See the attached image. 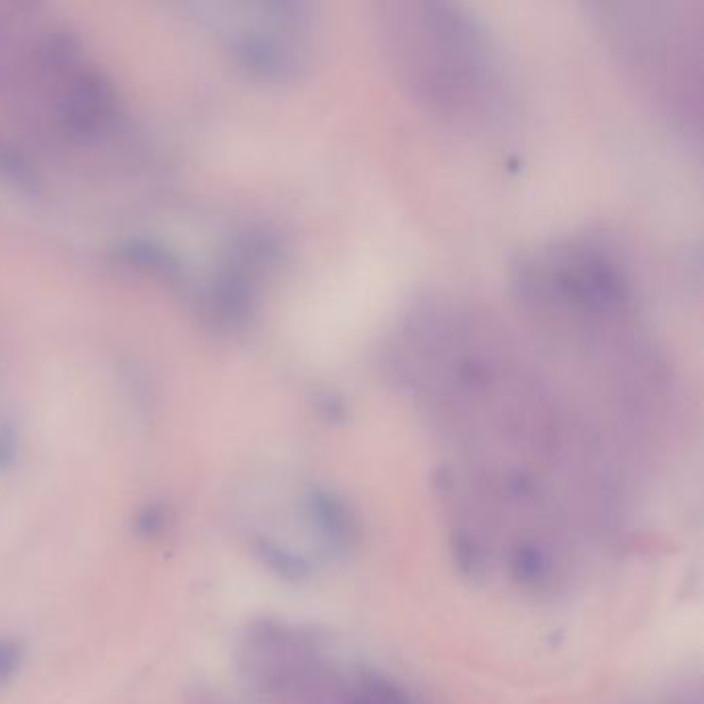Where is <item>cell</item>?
Returning a JSON list of instances; mask_svg holds the SVG:
<instances>
[{"instance_id": "obj_1", "label": "cell", "mask_w": 704, "mask_h": 704, "mask_svg": "<svg viewBox=\"0 0 704 704\" xmlns=\"http://www.w3.org/2000/svg\"><path fill=\"white\" fill-rule=\"evenodd\" d=\"M512 292L539 343L556 351L589 389L638 415L674 393L638 285L620 250L595 234H570L525 250L512 267Z\"/></svg>"}, {"instance_id": "obj_2", "label": "cell", "mask_w": 704, "mask_h": 704, "mask_svg": "<svg viewBox=\"0 0 704 704\" xmlns=\"http://www.w3.org/2000/svg\"><path fill=\"white\" fill-rule=\"evenodd\" d=\"M378 52L405 98L459 133H492L512 112L500 46L475 13L436 0L372 9Z\"/></svg>"}, {"instance_id": "obj_3", "label": "cell", "mask_w": 704, "mask_h": 704, "mask_svg": "<svg viewBox=\"0 0 704 704\" xmlns=\"http://www.w3.org/2000/svg\"><path fill=\"white\" fill-rule=\"evenodd\" d=\"M589 19L624 79L688 145L702 137L704 7L698 0L589 5Z\"/></svg>"}, {"instance_id": "obj_4", "label": "cell", "mask_w": 704, "mask_h": 704, "mask_svg": "<svg viewBox=\"0 0 704 704\" xmlns=\"http://www.w3.org/2000/svg\"><path fill=\"white\" fill-rule=\"evenodd\" d=\"M304 506L316 535L325 543L329 552L343 554L354 546V515H351V510L335 494L325 490H310Z\"/></svg>"}, {"instance_id": "obj_5", "label": "cell", "mask_w": 704, "mask_h": 704, "mask_svg": "<svg viewBox=\"0 0 704 704\" xmlns=\"http://www.w3.org/2000/svg\"><path fill=\"white\" fill-rule=\"evenodd\" d=\"M256 556L265 564V568H269L273 574H277L281 581L287 583H302L310 576V564L290 552L287 548H283L281 543L271 541V539H259L256 541Z\"/></svg>"}, {"instance_id": "obj_6", "label": "cell", "mask_w": 704, "mask_h": 704, "mask_svg": "<svg viewBox=\"0 0 704 704\" xmlns=\"http://www.w3.org/2000/svg\"><path fill=\"white\" fill-rule=\"evenodd\" d=\"M345 704H415L413 698L387 678L366 674Z\"/></svg>"}, {"instance_id": "obj_7", "label": "cell", "mask_w": 704, "mask_h": 704, "mask_svg": "<svg viewBox=\"0 0 704 704\" xmlns=\"http://www.w3.org/2000/svg\"><path fill=\"white\" fill-rule=\"evenodd\" d=\"M510 568L519 585L535 587L546 581V576L550 574V558L546 552L533 546V543H525V546H521L515 556H512Z\"/></svg>"}, {"instance_id": "obj_8", "label": "cell", "mask_w": 704, "mask_h": 704, "mask_svg": "<svg viewBox=\"0 0 704 704\" xmlns=\"http://www.w3.org/2000/svg\"><path fill=\"white\" fill-rule=\"evenodd\" d=\"M451 548L455 564L463 574L477 576L479 572H484V552L479 550L477 541L467 533H455L451 539Z\"/></svg>"}, {"instance_id": "obj_9", "label": "cell", "mask_w": 704, "mask_h": 704, "mask_svg": "<svg viewBox=\"0 0 704 704\" xmlns=\"http://www.w3.org/2000/svg\"><path fill=\"white\" fill-rule=\"evenodd\" d=\"M168 521L170 515L162 504H149L137 512L133 529L141 539H155L166 531Z\"/></svg>"}, {"instance_id": "obj_10", "label": "cell", "mask_w": 704, "mask_h": 704, "mask_svg": "<svg viewBox=\"0 0 704 704\" xmlns=\"http://www.w3.org/2000/svg\"><path fill=\"white\" fill-rule=\"evenodd\" d=\"M23 663V651L17 640L0 638V686H7Z\"/></svg>"}]
</instances>
